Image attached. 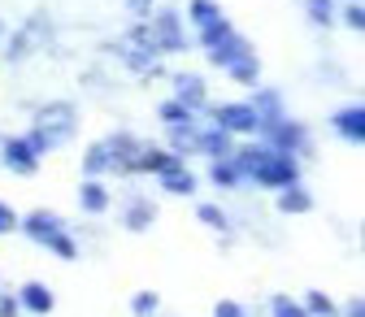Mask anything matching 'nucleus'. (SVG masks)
Masks as SVG:
<instances>
[{
  "instance_id": "6ab92c4d",
  "label": "nucleus",
  "mask_w": 365,
  "mask_h": 317,
  "mask_svg": "<svg viewBox=\"0 0 365 317\" xmlns=\"http://www.w3.org/2000/svg\"><path fill=\"white\" fill-rule=\"evenodd\" d=\"M43 244H48L53 252H61L66 261H74V256H78V248H74V244H70V235H61V231H57V235H48V239H43Z\"/></svg>"
},
{
  "instance_id": "ddd939ff",
  "label": "nucleus",
  "mask_w": 365,
  "mask_h": 317,
  "mask_svg": "<svg viewBox=\"0 0 365 317\" xmlns=\"http://www.w3.org/2000/svg\"><path fill=\"white\" fill-rule=\"evenodd\" d=\"M226 66H231V74H235L240 83H252V78H257V57H252L248 48H244V53H235Z\"/></svg>"
},
{
  "instance_id": "2f4dec72",
  "label": "nucleus",
  "mask_w": 365,
  "mask_h": 317,
  "mask_svg": "<svg viewBox=\"0 0 365 317\" xmlns=\"http://www.w3.org/2000/svg\"><path fill=\"white\" fill-rule=\"evenodd\" d=\"M130 39H135V43H144V48H153V35H148L144 26H135V31H130Z\"/></svg>"
},
{
  "instance_id": "1a4fd4ad",
  "label": "nucleus",
  "mask_w": 365,
  "mask_h": 317,
  "mask_svg": "<svg viewBox=\"0 0 365 317\" xmlns=\"http://www.w3.org/2000/svg\"><path fill=\"white\" fill-rule=\"evenodd\" d=\"M26 231H31L35 239H48V235L61 231V222H57L53 213H31V217H26Z\"/></svg>"
},
{
  "instance_id": "c756f323",
  "label": "nucleus",
  "mask_w": 365,
  "mask_h": 317,
  "mask_svg": "<svg viewBox=\"0 0 365 317\" xmlns=\"http://www.w3.org/2000/svg\"><path fill=\"white\" fill-rule=\"evenodd\" d=\"M148 217H153V213H148L144 204H135V213H130V226H135V231H144V226H148Z\"/></svg>"
},
{
  "instance_id": "a878e982",
  "label": "nucleus",
  "mask_w": 365,
  "mask_h": 317,
  "mask_svg": "<svg viewBox=\"0 0 365 317\" xmlns=\"http://www.w3.org/2000/svg\"><path fill=\"white\" fill-rule=\"evenodd\" d=\"M304 308H313V313H322V317H335V308H331V300H327L322 291H313V296L304 300Z\"/></svg>"
},
{
  "instance_id": "72a5a7b5",
  "label": "nucleus",
  "mask_w": 365,
  "mask_h": 317,
  "mask_svg": "<svg viewBox=\"0 0 365 317\" xmlns=\"http://www.w3.org/2000/svg\"><path fill=\"white\" fill-rule=\"evenodd\" d=\"M348 26H352V31H361V9H356V5L348 9Z\"/></svg>"
},
{
  "instance_id": "473e14b6",
  "label": "nucleus",
  "mask_w": 365,
  "mask_h": 317,
  "mask_svg": "<svg viewBox=\"0 0 365 317\" xmlns=\"http://www.w3.org/2000/svg\"><path fill=\"white\" fill-rule=\"evenodd\" d=\"M153 9V0H130V14H148Z\"/></svg>"
},
{
  "instance_id": "f257e3e1",
  "label": "nucleus",
  "mask_w": 365,
  "mask_h": 317,
  "mask_svg": "<svg viewBox=\"0 0 365 317\" xmlns=\"http://www.w3.org/2000/svg\"><path fill=\"white\" fill-rule=\"evenodd\" d=\"M240 170H248L261 187H292L296 183V165L287 161V157H274V152H261V148H248V152H240V161H235Z\"/></svg>"
},
{
  "instance_id": "f8f14e48",
  "label": "nucleus",
  "mask_w": 365,
  "mask_h": 317,
  "mask_svg": "<svg viewBox=\"0 0 365 317\" xmlns=\"http://www.w3.org/2000/svg\"><path fill=\"white\" fill-rule=\"evenodd\" d=\"M22 304H26L31 313H48V308H53V296L43 291L39 283H26V287H22Z\"/></svg>"
},
{
  "instance_id": "9d476101",
  "label": "nucleus",
  "mask_w": 365,
  "mask_h": 317,
  "mask_svg": "<svg viewBox=\"0 0 365 317\" xmlns=\"http://www.w3.org/2000/svg\"><path fill=\"white\" fill-rule=\"evenodd\" d=\"M231 35H235L231 22H222V18H213V22L200 26V43H205V48H217V43H222V39H231Z\"/></svg>"
},
{
  "instance_id": "20e7f679",
  "label": "nucleus",
  "mask_w": 365,
  "mask_h": 317,
  "mask_svg": "<svg viewBox=\"0 0 365 317\" xmlns=\"http://www.w3.org/2000/svg\"><path fill=\"white\" fill-rule=\"evenodd\" d=\"M335 130L344 135L348 144H361V135H365V126H361V105L339 109V113H335Z\"/></svg>"
},
{
  "instance_id": "a211bd4d",
  "label": "nucleus",
  "mask_w": 365,
  "mask_h": 317,
  "mask_svg": "<svg viewBox=\"0 0 365 317\" xmlns=\"http://www.w3.org/2000/svg\"><path fill=\"white\" fill-rule=\"evenodd\" d=\"M279 209H283V213H304V209H309V196H304V192H296V187H287V192H283V200H279Z\"/></svg>"
},
{
  "instance_id": "423d86ee",
  "label": "nucleus",
  "mask_w": 365,
  "mask_h": 317,
  "mask_svg": "<svg viewBox=\"0 0 365 317\" xmlns=\"http://www.w3.org/2000/svg\"><path fill=\"white\" fill-rule=\"evenodd\" d=\"M265 135H269V140L279 144V148H296V144L304 140V126H296V122H269Z\"/></svg>"
},
{
  "instance_id": "39448f33",
  "label": "nucleus",
  "mask_w": 365,
  "mask_h": 317,
  "mask_svg": "<svg viewBox=\"0 0 365 317\" xmlns=\"http://www.w3.org/2000/svg\"><path fill=\"white\" fill-rule=\"evenodd\" d=\"M153 43H161V48H187V43H182V35H178V18H174L170 9L157 14V39H153Z\"/></svg>"
},
{
  "instance_id": "dca6fc26",
  "label": "nucleus",
  "mask_w": 365,
  "mask_h": 317,
  "mask_svg": "<svg viewBox=\"0 0 365 317\" xmlns=\"http://www.w3.org/2000/svg\"><path fill=\"white\" fill-rule=\"evenodd\" d=\"M196 148H205V152H213V157H226V152H231V140H226V130H209V135H200Z\"/></svg>"
},
{
  "instance_id": "bb28decb",
  "label": "nucleus",
  "mask_w": 365,
  "mask_h": 317,
  "mask_svg": "<svg viewBox=\"0 0 365 317\" xmlns=\"http://www.w3.org/2000/svg\"><path fill=\"white\" fill-rule=\"evenodd\" d=\"M309 14H313V22H331V0H309Z\"/></svg>"
},
{
  "instance_id": "4be33fe9",
  "label": "nucleus",
  "mask_w": 365,
  "mask_h": 317,
  "mask_svg": "<svg viewBox=\"0 0 365 317\" xmlns=\"http://www.w3.org/2000/svg\"><path fill=\"white\" fill-rule=\"evenodd\" d=\"M192 18H196V26H205V22L217 18V5L213 0H192Z\"/></svg>"
},
{
  "instance_id": "7c9ffc66",
  "label": "nucleus",
  "mask_w": 365,
  "mask_h": 317,
  "mask_svg": "<svg viewBox=\"0 0 365 317\" xmlns=\"http://www.w3.org/2000/svg\"><path fill=\"white\" fill-rule=\"evenodd\" d=\"M14 226H18V217L9 213V204H0V231H14Z\"/></svg>"
},
{
  "instance_id": "2eb2a0df",
  "label": "nucleus",
  "mask_w": 365,
  "mask_h": 317,
  "mask_svg": "<svg viewBox=\"0 0 365 317\" xmlns=\"http://www.w3.org/2000/svg\"><path fill=\"white\" fill-rule=\"evenodd\" d=\"M213 183H217V187H235V183H240V165L226 161V157H217V165H213Z\"/></svg>"
},
{
  "instance_id": "f03ea898",
  "label": "nucleus",
  "mask_w": 365,
  "mask_h": 317,
  "mask_svg": "<svg viewBox=\"0 0 365 317\" xmlns=\"http://www.w3.org/2000/svg\"><path fill=\"white\" fill-rule=\"evenodd\" d=\"M70 130H74V109L70 105H57V109H43L39 113V135L48 144H61Z\"/></svg>"
},
{
  "instance_id": "0eeeda50",
  "label": "nucleus",
  "mask_w": 365,
  "mask_h": 317,
  "mask_svg": "<svg viewBox=\"0 0 365 317\" xmlns=\"http://www.w3.org/2000/svg\"><path fill=\"white\" fill-rule=\"evenodd\" d=\"M161 187L165 192H174V196H192L196 192V174H187V170H170V174H161Z\"/></svg>"
},
{
  "instance_id": "5701e85b",
  "label": "nucleus",
  "mask_w": 365,
  "mask_h": 317,
  "mask_svg": "<svg viewBox=\"0 0 365 317\" xmlns=\"http://www.w3.org/2000/svg\"><path fill=\"white\" fill-rule=\"evenodd\" d=\"M196 213H200V222H205V226H213V231H226V217H222V209H217V204H200Z\"/></svg>"
},
{
  "instance_id": "9b49d317",
  "label": "nucleus",
  "mask_w": 365,
  "mask_h": 317,
  "mask_svg": "<svg viewBox=\"0 0 365 317\" xmlns=\"http://www.w3.org/2000/svg\"><path fill=\"white\" fill-rule=\"evenodd\" d=\"M200 100H205V83L200 78H178V105L200 109Z\"/></svg>"
},
{
  "instance_id": "f704fd0d",
  "label": "nucleus",
  "mask_w": 365,
  "mask_h": 317,
  "mask_svg": "<svg viewBox=\"0 0 365 317\" xmlns=\"http://www.w3.org/2000/svg\"><path fill=\"white\" fill-rule=\"evenodd\" d=\"M348 317H365V313H361V300H352V308H348Z\"/></svg>"
},
{
  "instance_id": "b1692460",
  "label": "nucleus",
  "mask_w": 365,
  "mask_h": 317,
  "mask_svg": "<svg viewBox=\"0 0 365 317\" xmlns=\"http://www.w3.org/2000/svg\"><path fill=\"white\" fill-rule=\"evenodd\" d=\"M274 317H309V313H304V304H292L287 296H279L274 300Z\"/></svg>"
},
{
  "instance_id": "c85d7f7f",
  "label": "nucleus",
  "mask_w": 365,
  "mask_h": 317,
  "mask_svg": "<svg viewBox=\"0 0 365 317\" xmlns=\"http://www.w3.org/2000/svg\"><path fill=\"white\" fill-rule=\"evenodd\" d=\"M213 317H244V308H240L235 300H217V308H213Z\"/></svg>"
},
{
  "instance_id": "aec40b11",
  "label": "nucleus",
  "mask_w": 365,
  "mask_h": 317,
  "mask_svg": "<svg viewBox=\"0 0 365 317\" xmlns=\"http://www.w3.org/2000/svg\"><path fill=\"white\" fill-rule=\"evenodd\" d=\"M252 105H261V113H265V126H269V122H279V96H274V92H261Z\"/></svg>"
},
{
  "instance_id": "7ed1b4c3",
  "label": "nucleus",
  "mask_w": 365,
  "mask_h": 317,
  "mask_svg": "<svg viewBox=\"0 0 365 317\" xmlns=\"http://www.w3.org/2000/svg\"><path fill=\"white\" fill-rule=\"evenodd\" d=\"M217 126L222 130H252V126H261V118L248 105H226V109H217Z\"/></svg>"
},
{
  "instance_id": "cd10ccee",
  "label": "nucleus",
  "mask_w": 365,
  "mask_h": 317,
  "mask_svg": "<svg viewBox=\"0 0 365 317\" xmlns=\"http://www.w3.org/2000/svg\"><path fill=\"white\" fill-rule=\"evenodd\" d=\"M153 308H157V296H153V291H140V296H135V313H140V317H153Z\"/></svg>"
},
{
  "instance_id": "f3484780",
  "label": "nucleus",
  "mask_w": 365,
  "mask_h": 317,
  "mask_svg": "<svg viewBox=\"0 0 365 317\" xmlns=\"http://www.w3.org/2000/svg\"><path fill=\"white\" fill-rule=\"evenodd\" d=\"M140 165H148V170H157V174H170V170H178V157H174V152H144Z\"/></svg>"
},
{
  "instance_id": "4468645a",
  "label": "nucleus",
  "mask_w": 365,
  "mask_h": 317,
  "mask_svg": "<svg viewBox=\"0 0 365 317\" xmlns=\"http://www.w3.org/2000/svg\"><path fill=\"white\" fill-rule=\"evenodd\" d=\"M78 200H83V209H91V213H101V209L109 204V196H105V187H101V183H83Z\"/></svg>"
},
{
  "instance_id": "6e6552de",
  "label": "nucleus",
  "mask_w": 365,
  "mask_h": 317,
  "mask_svg": "<svg viewBox=\"0 0 365 317\" xmlns=\"http://www.w3.org/2000/svg\"><path fill=\"white\" fill-rule=\"evenodd\" d=\"M35 157H39V152H35L31 144H22V140H14V144L5 148V161H9L14 170H22V174H31V170H35Z\"/></svg>"
},
{
  "instance_id": "412c9836",
  "label": "nucleus",
  "mask_w": 365,
  "mask_h": 317,
  "mask_svg": "<svg viewBox=\"0 0 365 317\" xmlns=\"http://www.w3.org/2000/svg\"><path fill=\"white\" fill-rule=\"evenodd\" d=\"M83 165H87V174H96V170H105V165H109V148H105V144H101V148H87Z\"/></svg>"
},
{
  "instance_id": "393cba45",
  "label": "nucleus",
  "mask_w": 365,
  "mask_h": 317,
  "mask_svg": "<svg viewBox=\"0 0 365 317\" xmlns=\"http://www.w3.org/2000/svg\"><path fill=\"white\" fill-rule=\"evenodd\" d=\"M187 113H192V109H187V105H178V100L161 105V118H165V122H174V126H178V122H187Z\"/></svg>"
}]
</instances>
